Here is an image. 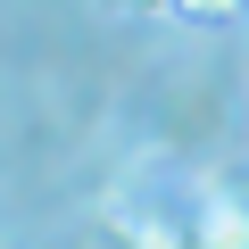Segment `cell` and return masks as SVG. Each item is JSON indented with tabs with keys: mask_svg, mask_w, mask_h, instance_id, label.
Here are the masks:
<instances>
[{
	"mask_svg": "<svg viewBox=\"0 0 249 249\" xmlns=\"http://www.w3.org/2000/svg\"><path fill=\"white\" fill-rule=\"evenodd\" d=\"M199 249H249V199L241 191H208V216L191 224Z\"/></svg>",
	"mask_w": 249,
	"mask_h": 249,
	"instance_id": "1",
	"label": "cell"
},
{
	"mask_svg": "<svg viewBox=\"0 0 249 249\" xmlns=\"http://www.w3.org/2000/svg\"><path fill=\"white\" fill-rule=\"evenodd\" d=\"M175 17H191V25H232V17H249V0H175Z\"/></svg>",
	"mask_w": 249,
	"mask_h": 249,
	"instance_id": "2",
	"label": "cell"
},
{
	"mask_svg": "<svg viewBox=\"0 0 249 249\" xmlns=\"http://www.w3.org/2000/svg\"><path fill=\"white\" fill-rule=\"evenodd\" d=\"M108 9H124V17H166L175 0H108Z\"/></svg>",
	"mask_w": 249,
	"mask_h": 249,
	"instance_id": "3",
	"label": "cell"
},
{
	"mask_svg": "<svg viewBox=\"0 0 249 249\" xmlns=\"http://www.w3.org/2000/svg\"><path fill=\"white\" fill-rule=\"evenodd\" d=\"M191 249H199V241H191Z\"/></svg>",
	"mask_w": 249,
	"mask_h": 249,
	"instance_id": "4",
	"label": "cell"
}]
</instances>
